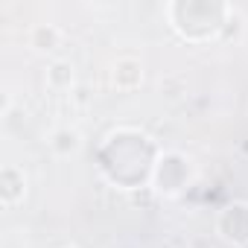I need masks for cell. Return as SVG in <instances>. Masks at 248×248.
<instances>
[{
	"instance_id": "1",
	"label": "cell",
	"mask_w": 248,
	"mask_h": 248,
	"mask_svg": "<svg viewBox=\"0 0 248 248\" xmlns=\"http://www.w3.org/2000/svg\"><path fill=\"white\" fill-rule=\"evenodd\" d=\"M155 193L161 196H175L181 193V187L187 184V161L178 152H164L155 164V175H152Z\"/></svg>"
},
{
	"instance_id": "2",
	"label": "cell",
	"mask_w": 248,
	"mask_h": 248,
	"mask_svg": "<svg viewBox=\"0 0 248 248\" xmlns=\"http://www.w3.org/2000/svg\"><path fill=\"white\" fill-rule=\"evenodd\" d=\"M216 231L225 242L248 245V204L233 202V204L222 207L216 216Z\"/></svg>"
},
{
	"instance_id": "3",
	"label": "cell",
	"mask_w": 248,
	"mask_h": 248,
	"mask_svg": "<svg viewBox=\"0 0 248 248\" xmlns=\"http://www.w3.org/2000/svg\"><path fill=\"white\" fill-rule=\"evenodd\" d=\"M111 85L114 91L132 93L143 85V62L138 56H120L111 64Z\"/></svg>"
},
{
	"instance_id": "4",
	"label": "cell",
	"mask_w": 248,
	"mask_h": 248,
	"mask_svg": "<svg viewBox=\"0 0 248 248\" xmlns=\"http://www.w3.org/2000/svg\"><path fill=\"white\" fill-rule=\"evenodd\" d=\"M27 196V172L15 164H6L0 170V204L6 210L18 207Z\"/></svg>"
},
{
	"instance_id": "5",
	"label": "cell",
	"mask_w": 248,
	"mask_h": 248,
	"mask_svg": "<svg viewBox=\"0 0 248 248\" xmlns=\"http://www.w3.org/2000/svg\"><path fill=\"white\" fill-rule=\"evenodd\" d=\"M62 44H64V32H62L56 24H35V27L30 30V47H32L35 53L53 56Z\"/></svg>"
},
{
	"instance_id": "6",
	"label": "cell",
	"mask_w": 248,
	"mask_h": 248,
	"mask_svg": "<svg viewBox=\"0 0 248 248\" xmlns=\"http://www.w3.org/2000/svg\"><path fill=\"white\" fill-rule=\"evenodd\" d=\"M47 146L53 149V155L70 158V155H76V152L82 149V135H79L76 129H70V126H62V129H53Z\"/></svg>"
},
{
	"instance_id": "7",
	"label": "cell",
	"mask_w": 248,
	"mask_h": 248,
	"mask_svg": "<svg viewBox=\"0 0 248 248\" xmlns=\"http://www.w3.org/2000/svg\"><path fill=\"white\" fill-rule=\"evenodd\" d=\"M73 82H76V70L70 59H53L47 64V85L53 91H70Z\"/></svg>"
},
{
	"instance_id": "8",
	"label": "cell",
	"mask_w": 248,
	"mask_h": 248,
	"mask_svg": "<svg viewBox=\"0 0 248 248\" xmlns=\"http://www.w3.org/2000/svg\"><path fill=\"white\" fill-rule=\"evenodd\" d=\"M184 93H187L184 76H164V79H161V96H167V99H181Z\"/></svg>"
},
{
	"instance_id": "9",
	"label": "cell",
	"mask_w": 248,
	"mask_h": 248,
	"mask_svg": "<svg viewBox=\"0 0 248 248\" xmlns=\"http://www.w3.org/2000/svg\"><path fill=\"white\" fill-rule=\"evenodd\" d=\"M67 248H73V245H67Z\"/></svg>"
}]
</instances>
